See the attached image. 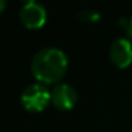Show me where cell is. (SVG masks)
Returning a JSON list of instances; mask_svg holds the SVG:
<instances>
[{"label": "cell", "instance_id": "cell-1", "mask_svg": "<svg viewBox=\"0 0 132 132\" xmlns=\"http://www.w3.org/2000/svg\"><path fill=\"white\" fill-rule=\"evenodd\" d=\"M67 71V57L60 48L46 47L38 50L31 60V72L40 82L51 84L63 78Z\"/></svg>", "mask_w": 132, "mask_h": 132}, {"label": "cell", "instance_id": "cell-2", "mask_svg": "<svg viewBox=\"0 0 132 132\" xmlns=\"http://www.w3.org/2000/svg\"><path fill=\"white\" fill-rule=\"evenodd\" d=\"M51 102V92L43 84H30L21 94V104L30 112H40Z\"/></svg>", "mask_w": 132, "mask_h": 132}, {"label": "cell", "instance_id": "cell-3", "mask_svg": "<svg viewBox=\"0 0 132 132\" xmlns=\"http://www.w3.org/2000/svg\"><path fill=\"white\" fill-rule=\"evenodd\" d=\"M19 17H20L21 23L29 29H38L41 27L47 20V12L44 6L38 2L30 0L21 6L20 12H19Z\"/></svg>", "mask_w": 132, "mask_h": 132}, {"label": "cell", "instance_id": "cell-4", "mask_svg": "<svg viewBox=\"0 0 132 132\" xmlns=\"http://www.w3.org/2000/svg\"><path fill=\"white\" fill-rule=\"evenodd\" d=\"M109 58L118 68H126L132 63V43L125 37H118L109 47Z\"/></svg>", "mask_w": 132, "mask_h": 132}, {"label": "cell", "instance_id": "cell-5", "mask_svg": "<svg viewBox=\"0 0 132 132\" xmlns=\"http://www.w3.org/2000/svg\"><path fill=\"white\" fill-rule=\"evenodd\" d=\"M51 102L61 111L71 109L77 102V91L67 82H60L51 91Z\"/></svg>", "mask_w": 132, "mask_h": 132}, {"label": "cell", "instance_id": "cell-6", "mask_svg": "<svg viewBox=\"0 0 132 132\" xmlns=\"http://www.w3.org/2000/svg\"><path fill=\"white\" fill-rule=\"evenodd\" d=\"M80 19L85 23H95V21L100 20V14H98L97 10H92V9H82L80 12Z\"/></svg>", "mask_w": 132, "mask_h": 132}, {"label": "cell", "instance_id": "cell-7", "mask_svg": "<svg viewBox=\"0 0 132 132\" xmlns=\"http://www.w3.org/2000/svg\"><path fill=\"white\" fill-rule=\"evenodd\" d=\"M126 30H128L129 37L132 38V17H131V20H129V24H128V27H126Z\"/></svg>", "mask_w": 132, "mask_h": 132}]
</instances>
